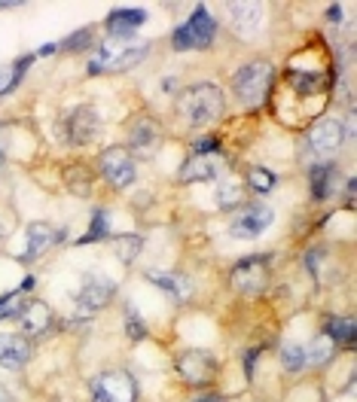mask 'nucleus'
Wrapping results in <instances>:
<instances>
[{
  "mask_svg": "<svg viewBox=\"0 0 357 402\" xmlns=\"http://www.w3.org/2000/svg\"><path fill=\"white\" fill-rule=\"evenodd\" d=\"M144 21H147V10H113L104 19V28L110 30V37H116V40H128Z\"/></svg>",
  "mask_w": 357,
  "mask_h": 402,
  "instance_id": "6ab92c4d",
  "label": "nucleus"
},
{
  "mask_svg": "<svg viewBox=\"0 0 357 402\" xmlns=\"http://www.w3.org/2000/svg\"><path fill=\"white\" fill-rule=\"evenodd\" d=\"M56 52H58V43H46V46H40V49H37V55H56Z\"/></svg>",
  "mask_w": 357,
  "mask_h": 402,
  "instance_id": "e433bc0d",
  "label": "nucleus"
},
{
  "mask_svg": "<svg viewBox=\"0 0 357 402\" xmlns=\"http://www.w3.org/2000/svg\"><path fill=\"white\" fill-rule=\"evenodd\" d=\"M275 82V67L266 58H254L232 73V95L244 107H260L269 98V89Z\"/></svg>",
  "mask_w": 357,
  "mask_h": 402,
  "instance_id": "f03ea898",
  "label": "nucleus"
},
{
  "mask_svg": "<svg viewBox=\"0 0 357 402\" xmlns=\"http://www.w3.org/2000/svg\"><path fill=\"white\" fill-rule=\"evenodd\" d=\"M324 335L330 338L333 344H345V347H354L357 342V323H354V317H330L327 323H324Z\"/></svg>",
  "mask_w": 357,
  "mask_h": 402,
  "instance_id": "412c9836",
  "label": "nucleus"
},
{
  "mask_svg": "<svg viewBox=\"0 0 357 402\" xmlns=\"http://www.w3.org/2000/svg\"><path fill=\"white\" fill-rule=\"evenodd\" d=\"M244 201V183L235 180V177H220L217 180V204L223 207V211H232V207H238Z\"/></svg>",
  "mask_w": 357,
  "mask_h": 402,
  "instance_id": "4be33fe9",
  "label": "nucleus"
},
{
  "mask_svg": "<svg viewBox=\"0 0 357 402\" xmlns=\"http://www.w3.org/2000/svg\"><path fill=\"white\" fill-rule=\"evenodd\" d=\"M177 375L183 378V384L190 387H211L217 381V360L208 351H196V347H186V351L177 353L174 360Z\"/></svg>",
  "mask_w": 357,
  "mask_h": 402,
  "instance_id": "0eeeda50",
  "label": "nucleus"
},
{
  "mask_svg": "<svg viewBox=\"0 0 357 402\" xmlns=\"http://www.w3.org/2000/svg\"><path fill=\"white\" fill-rule=\"evenodd\" d=\"M34 357V344L22 332H0V369L19 372Z\"/></svg>",
  "mask_w": 357,
  "mask_h": 402,
  "instance_id": "f8f14e48",
  "label": "nucleus"
},
{
  "mask_svg": "<svg viewBox=\"0 0 357 402\" xmlns=\"http://www.w3.org/2000/svg\"><path fill=\"white\" fill-rule=\"evenodd\" d=\"M25 235H28L25 259H40L49 247H56L58 241H65V231L56 229V226H49V222H31Z\"/></svg>",
  "mask_w": 357,
  "mask_h": 402,
  "instance_id": "dca6fc26",
  "label": "nucleus"
},
{
  "mask_svg": "<svg viewBox=\"0 0 357 402\" xmlns=\"http://www.w3.org/2000/svg\"><path fill=\"white\" fill-rule=\"evenodd\" d=\"M113 250H116V256L126 262V265H131V262L141 256L144 238H141V235H116V238H113Z\"/></svg>",
  "mask_w": 357,
  "mask_h": 402,
  "instance_id": "bb28decb",
  "label": "nucleus"
},
{
  "mask_svg": "<svg viewBox=\"0 0 357 402\" xmlns=\"http://www.w3.org/2000/svg\"><path fill=\"white\" fill-rule=\"evenodd\" d=\"M272 222H275V211L269 204H247L238 211V216L229 222V235L242 238V241H251V238H260Z\"/></svg>",
  "mask_w": 357,
  "mask_h": 402,
  "instance_id": "9d476101",
  "label": "nucleus"
},
{
  "mask_svg": "<svg viewBox=\"0 0 357 402\" xmlns=\"http://www.w3.org/2000/svg\"><path fill=\"white\" fill-rule=\"evenodd\" d=\"M101 134V119L92 107H76L67 116V141L74 146H89Z\"/></svg>",
  "mask_w": 357,
  "mask_h": 402,
  "instance_id": "4468645a",
  "label": "nucleus"
},
{
  "mask_svg": "<svg viewBox=\"0 0 357 402\" xmlns=\"http://www.w3.org/2000/svg\"><path fill=\"white\" fill-rule=\"evenodd\" d=\"M336 353H339V347L333 344L324 332H317V335L312 338V344L306 347V362H312V366H327Z\"/></svg>",
  "mask_w": 357,
  "mask_h": 402,
  "instance_id": "5701e85b",
  "label": "nucleus"
},
{
  "mask_svg": "<svg viewBox=\"0 0 357 402\" xmlns=\"http://www.w3.org/2000/svg\"><path fill=\"white\" fill-rule=\"evenodd\" d=\"M196 402H226V399H223L220 393H205V396H199Z\"/></svg>",
  "mask_w": 357,
  "mask_h": 402,
  "instance_id": "4c0bfd02",
  "label": "nucleus"
},
{
  "mask_svg": "<svg viewBox=\"0 0 357 402\" xmlns=\"http://www.w3.org/2000/svg\"><path fill=\"white\" fill-rule=\"evenodd\" d=\"M98 171L113 189H128L138 180L135 159H131V152L126 146H107L98 159Z\"/></svg>",
  "mask_w": 357,
  "mask_h": 402,
  "instance_id": "1a4fd4ad",
  "label": "nucleus"
},
{
  "mask_svg": "<svg viewBox=\"0 0 357 402\" xmlns=\"http://www.w3.org/2000/svg\"><path fill=\"white\" fill-rule=\"evenodd\" d=\"M217 174H220V159L217 156H190L181 165L177 180L181 183H208V180H217Z\"/></svg>",
  "mask_w": 357,
  "mask_h": 402,
  "instance_id": "f3484780",
  "label": "nucleus"
},
{
  "mask_svg": "<svg viewBox=\"0 0 357 402\" xmlns=\"http://www.w3.org/2000/svg\"><path fill=\"white\" fill-rule=\"evenodd\" d=\"M92 43H95V28H80L76 34L67 37V40H61L58 49H65V52H83Z\"/></svg>",
  "mask_w": 357,
  "mask_h": 402,
  "instance_id": "c756f323",
  "label": "nucleus"
},
{
  "mask_svg": "<svg viewBox=\"0 0 357 402\" xmlns=\"http://www.w3.org/2000/svg\"><path fill=\"white\" fill-rule=\"evenodd\" d=\"M281 366L287 369V372H302V369L308 366L306 362V347L302 344H297V342H287L284 347H281Z\"/></svg>",
  "mask_w": 357,
  "mask_h": 402,
  "instance_id": "c85d7f7f",
  "label": "nucleus"
},
{
  "mask_svg": "<svg viewBox=\"0 0 357 402\" xmlns=\"http://www.w3.org/2000/svg\"><path fill=\"white\" fill-rule=\"evenodd\" d=\"M174 110L192 128L211 125L214 119H220L226 113V95H223V89L217 82H192V86H186L177 95Z\"/></svg>",
  "mask_w": 357,
  "mask_h": 402,
  "instance_id": "f257e3e1",
  "label": "nucleus"
},
{
  "mask_svg": "<svg viewBox=\"0 0 357 402\" xmlns=\"http://www.w3.org/2000/svg\"><path fill=\"white\" fill-rule=\"evenodd\" d=\"M257 357H260V351H257V347L244 353V375H247V378H254V362H257Z\"/></svg>",
  "mask_w": 357,
  "mask_h": 402,
  "instance_id": "f704fd0d",
  "label": "nucleus"
},
{
  "mask_svg": "<svg viewBox=\"0 0 357 402\" xmlns=\"http://www.w3.org/2000/svg\"><path fill=\"white\" fill-rule=\"evenodd\" d=\"M65 183L74 195H89L92 192V183H95V174L89 171L86 165H71L65 174Z\"/></svg>",
  "mask_w": 357,
  "mask_h": 402,
  "instance_id": "a878e982",
  "label": "nucleus"
},
{
  "mask_svg": "<svg viewBox=\"0 0 357 402\" xmlns=\"http://www.w3.org/2000/svg\"><path fill=\"white\" fill-rule=\"evenodd\" d=\"M147 281H150L153 287L165 290L174 302H190V296H192V281H190V277H183V274H172V272H147Z\"/></svg>",
  "mask_w": 357,
  "mask_h": 402,
  "instance_id": "aec40b11",
  "label": "nucleus"
},
{
  "mask_svg": "<svg viewBox=\"0 0 357 402\" xmlns=\"http://www.w3.org/2000/svg\"><path fill=\"white\" fill-rule=\"evenodd\" d=\"M217 37V21L214 15L205 10V6H196L192 15L183 21V25L174 28L172 34V46L177 52H190V49H208Z\"/></svg>",
  "mask_w": 357,
  "mask_h": 402,
  "instance_id": "20e7f679",
  "label": "nucleus"
},
{
  "mask_svg": "<svg viewBox=\"0 0 357 402\" xmlns=\"http://www.w3.org/2000/svg\"><path fill=\"white\" fill-rule=\"evenodd\" d=\"M174 82L177 80H172V76H168V80H162V91H174Z\"/></svg>",
  "mask_w": 357,
  "mask_h": 402,
  "instance_id": "ea45409f",
  "label": "nucleus"
},
{
  "mask_svg": "<svg viewBox=\"0 0 357 402\" xmlns=\"http://www.w3.org/2000/svg\"><path fill=\"white\" fill-rule=\"evenodd\" d=\"M126 332H128L131 342H141V338H147V332H150V329H147V320L131 305L126 308Z\"/></svg>",
  "mask_w": 357,
  "mask_h": 402,
  "instance_id": "7c9ffc66",
  "label": "nucleus"
},
{
  "mask_svg": "<svg viewBox=\"0 0 357 402\" xmlns=\"http://www.w3.org/2000/svg\"><path fill=\"white\" fill-rule=\"evenodd\" d=\"M229 15L235 21V28L254 30L263 21V6L260 3H229Z\"/></svg>",
  "mask_w": 357,
  "mask_h": 402,
  "instance_id": "b1692460",
  "label": "nucleus"
},
{
  "mask_svg": "<svg viewBox=\"0 0 357 402\" xmlns=\"http://www.w3.org/2000/svg\"><path fill=\"white\" fill-rule=\"evenodd\" d=\"M0 402H13V393L3 387V384H0Z\"/></svg>",
  "mask_w": 357,
  "mask_h": 402,
  "instance_id": "58836bf2",
  "label": "nucleus"
},
{
  "mask_svg": "<svg viewBox=\"0 0 357 402\" xmlns=\"http://www.w3.org/2000/svg\"><path fill=\"white\" fill-rule=\"evenodd\" d=\"M150 55V43L141 46H126V40H116V37H107L104 43H98L95 55H92L89 73H122L128 67H135L138 61H144Z\"/></svg>",
  "mask_w": 357,
  "mask_h": 402,
  "instance_id": "7ed1b4c3",
  "label": "nucleus"
},
{
  "mask_svg": "<svg viewBox=\"0 0 357 402\" xmlns=\"http://www.w3.org/2000/svg\"><path fill=\"white\" fill-rule=\"evenodd\" d=\"M13 91V67L0 64V95H10Z\"/></svg>",
  "mask_w": 357,
  "mask_h": 402,
  "instance_id": "72a5a7b5",
  "label": "nucleus"
},
{
  "mask_svg": "<svg viewBox=\"0 0 357 402\" xmlns=\"http://www.w3.org/2000/svg\"><path fill=\"white\" fill-rule=\"evenodd\" d=\"M110 235V216H107L104 207H95L92 211V226H89V235L80 238V244H92V241H104Z\"/></svg>",
  "mask_w": 357,
  "mask_h": 402,
  "instance_id": "cd10ccee",
  "label": "nucleus"
},
{
  "mask_svg": "<svg viewBox=\"0 0 357 402\" xmlns=\"http://www.w3.org/2000/svg\"><path fill=\"white\" fill-rule=\"evenodd\" d=\"M31 287H34V277H25V283H22V292H28Z\"/></svg>",
  "mask_w": 357,
  "mask_h": 402,
  "instance_id": "a19ab883",
  "label": "nucleus"
},
{
  "mask_svg": "<svg viewBox=\"0 0 357 402\" xmlns=\"http://www.w3.org/2000/svg\"><path fill=\"white\" fill-rule=\"evenodd\" d=\"M22 302H25V292H22V290H13V292H6V296H0V320H3V317L19 314Z\"/></svg>",
  "mask_w": 357,
  "mask_h": 402,
  "instance_id": "2f4dec72",
  "label": "nucleus"
},
{
  "mask_svg": "<svg viewBox=\"0 0 357 402\" xmlns=\"http://www.w3.org/2000/svg\"><path fill=\"white\" fill-rule=\"evenodd\" d=\"M92 402H138V381L126 369H110L92 378Z\"/></svg>",
  "mask_w": 357,
  "mask_h": 402,
  "instance_id": "6e6552de",
  "label": "nucleus"
},
{
  "mask_svg": "<svg viewBox=\"0 0 357 402\" xmlns=\"http://www.w3.org/2000/svg\"><path fill=\"white\" fill-rule=\"evenodd\" d=\"M159 141H162V128H159L156 119H150V116H138V119L128 125V143L135 146L138 152L156 150Z\"/></svg>",
  "mask_w": 357,
  "mask_h": 402,
  "instance_id": "a211bd4d",
  "label": "nucleus"
},
{
  "mask_svg": "<svg viewBox=\"0 0 357 402\" xmlns=\"http://www.w3.org/2000/svg\"><path fill=\"white\" fill-rule=\"evenodd\" d=\"M269 281H272V268H269V256H263V253L238 259L229 272V287L238 296H260L269 287Z\"/></svg>",
  "mask_w": 357,
  "mask_h": 402,
  "instance_id": "423d86ee",
  "label": "nucleus"
},
{
  "mask_svg": "<svg viewBox=\"0 0 357 402\" xmlns=\"http://www.w3.org/2000/svg\"><path fill=\"white\" fill-rule=\"evenodd\" d=\"M247 189L251 192H257V195H269L272 189L278 186V177L269 171V168H263V165H251L247 168Z\"/></svg>",
  "mask_w": 357,
  "mask_h": 402,
  "instance_id": "393cba45",
  "label": "nucleus"
},
{
  "mask_svg": "<svg viewBox=\"0 0 357 402\" xmlns=\"http://www.w3.org/2000/svg\"><path fill=\"white\" fill-rule=\"evenodd\" d=\"M113 292H116V283L110 281V277L89 274L86 283H83V290H80V296H76V305H80V311H86V314L101 311V308L110 305Z\"/></svg>",
  "mask_w": 357,
  "mask_h": 402,
  "instance_id": "ddd939ff",
  "label": "nucleus"
},
{
  "mask_svg": "<svg viewBox=\"0 0 357 402\" xmlns=\"http://www.w3.org/2000/svg\"><path fill=\"white\" fill-rule=\"evenodd\" d=\"M339 189V168L333 161H315L308 168V192L315 201H327Z\"/></svg>",
  "mask_w": 357,
  "mask_h": 402,
  "instance_id": "2eb2a0df",
  "label": "nucleus"
},
{
  "mask_svg": "<svg viewBox=\"0 0 357 402\" xmlns=\"http://www.w3.org/2000/svg\"><path fill=\"white\" fill-rule=\"evenodd\" d=\"M290 80L297 82V91H302V95H312L321 86V76H312V73H293Z\"/></svg>",
  "mask_w": 357,
  "mask_h": 402,
  "instance_id": "473e14b6",
  "label": "nucleus"
},
{
  "mask_svg": "<svg viewBox=\"0 0 357 402\" xmlns=\"http://www.w3.org/2000/svg\"><path fill=\"white\" fill-rule=\"evenodd\" d=\"M345 141H348V131L342 125V119H333V116L317 119L315 125L306 131V150L312 152L315 161H330L339 150H342Z\"/></svg>",
  "mask_w": 357,
  "mask_h": 402,
  "instance_id": "39448f33",
  "label": "nucleus"
},
{
  "mask_svg": "<svg viewBox=\"0 0 357 402\" xmlns=\"http://www.w3.org/2000/svg\"><path fill=\"white\" fill-rule=\"evenodd\" d=\"M327 19L339 25V21H342V6H339V3H336V6H330V10H327Z\"/></svg>",
  "mask_w": 357,
  "mask_h": 402,
  "instance_id": "c9c22d12",
  "label": "nucleus"
},
{
  "mask_svg": "<svg viewBox=\"0 0 357 402\" xmlns=\"http://www.w3.org/2000/svg\"><path fill=\"white\" fill-rule=\"evenodd\" d=\"M15 320H19L22 335H25V338H43V335H49V332H52V326H56V314H52V308L46 305L43 299L22 302Z\"/></svg>",
  "mask_w": 357,
  "mask_h": 402,
  "instance_id": "9b49d317",
  "label": "nucleus"
}]
</instances>
